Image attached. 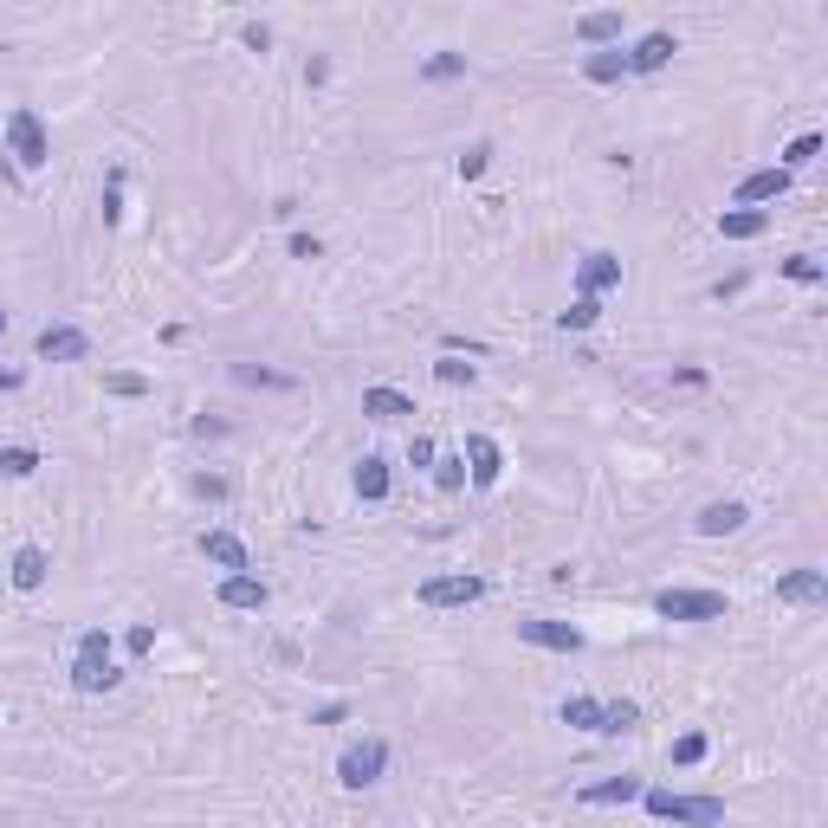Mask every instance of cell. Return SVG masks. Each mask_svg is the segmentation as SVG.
<instances>
[{
    "instance_id": "cell-41",
    "label": "cell",
    "mask_w": 828,
    "mask_h": 828,
    "mask_svg": "<svg viewBox=\"0 0 828 828\" xmlns=\"http://www.w3.org/2000/svg\"><path fill=\"white\" fill-rule=\"evenodd\" d=\"M0 330H7V311H0Z\"/></svg>"
},
{
    "instance_id": "cell-23",
    "label": "cell",
    "mask_w": 828,
    "mask_h": 828,
    "mask_svg": "<svg viewBox=\"0 0 828 828\" xmlns=\"http://www.w3.org/2000/svg\"><path fill=\"white\" fill-rule=\"evenodd\" d=\"M583 72L596 78V85H615V78H628V52H589Z\"/></svg>"
},
{
    "instance_id": "cell-24",
    "label": "cell",
    "mask_w": 828,
    "mask_h": 828,
    "mask_svg": "<svg viewBox=\"0 0 828 828\" xmlns=\"http://www.w3.org/2000/svg\"><path fill=\"white\" fill-rule=\"evenodd\" d=\"M576 33H583L589 46H602V39H621V13H583V20H576Z\"/></svg>"
},
{
    "instance_id": "cell-25",
    "label": "cell",
    "mask_w": 828,
    "mask_h": 828,
    "mask_svg": "<svg viewBox=\"0 0 828 828\" xmlns=\"http://www.w3.org/2000/svg\"><path fill=\"white\" fill-rule=\"evenodd\" d=\"M0 473H7V479H33L39 473V453L33 447H0Z\"/></svg>"
},
{
    "instance_id": "cell-11",
    "label": "cell",
    "mask_w": 828,
    "mask_h": 828,
    "mask_svg": "<svg viewBox=\"0 0 828 828\" xmlns=\"http://www.w3.org/2000/svg\"><path fill=\"white\" fill-rule=\"evenodd\" d=\"M744 518H751V512H744L738 499H712L693 524H699V537H731V531H744Z\"/></svg>"
},
{
    "instance_id": "cell-21",
    "label": "cell",
    "mask_w": 828,
    "mask_h": 828,
    "mask_svg": "<svg viewBox=\"0 0 828 828\" xmlns=\"http://www.w3.org/2000/svg\"><path fill=\"white\" fill-rule=\"evenodd\" d=\"M634 796H641V777H609V783H589L583 790V803H634Z\"/></svg>"
},
{
    "instance_id": "cell-19",
    "label": "cell",
    "mask_w": 828,
    "mask_h": 828,
    "mask_svg": "<svg viewBox=\"0 0 828 828\" xmlns=\"http://www.w3.org/2000/svg\"><path fill=\"white\" fill-rule=\"evenodd\" d=\"M363 414H376V421H408L414 402L402 389H363Z\"/></svg>"
},
{
    "instance_id": "cell-37",
    "label": "cell",
    "mask_w": 828,
    "mask_h": 828,
    "mask_svg": "<svg viewBox=\"0 0 828 828\" xmlns=\"http://www.w3.org/2000/svg\"><path fill=\"white\" fill-rule=\"evenodd\" d=\"M317 253H324V246H317L311 233H292V259H317Z\"/></svg>"
},
{
    "instance_id": "cell-28",
    "label": "cell",
    "mask_w": 828,
    "mask_h": 828,
    "mask_svg": "<svg viewBox=\"0 0 828 828\" xmlns=\"http://www.w3.org/2000/svg\"><path fill=\"white\" fill-rule=\"evenodd\" d=\"M816 156H822V136H816V130H809V136H796V143L783 149V162H790V169H803V162H816Z\"/></svg>"
},
{
    "instance_id": "cell-13",
    "label": "cell",
    "mask_w": 828,
    "mask_h": 828,
    "mask_svg": "<svg viewBox=\"0 0 828 828\" xmlns=\"http://www.w3.org/2000/svg\"><path fill=\"white\" fill-rule=\"evenodd\" d=\"M576 285H583V298L609 292V285H621V259H615V253H589L583 272H576Z\"/></svg>"
},
{
    "instance_id": "cell-18",
    "label": "cell",
    "mask_w": 828,
    "mask_h": 828,
    "mask_svg": "<svg viewBox=\"0 0 828 828\" xmlns=\"http://www.w3.org/2000/svg\"><path fill=\"white\" fill-rule=\"evenodd\" d=\"M764 227H770L764 207H731V214H719V233H725V240H757Z\"/></svg>"
},
{
    "instance_id": "cell-30",
    "label": "cell",
    "mask_w": 828,
    "mask_h": 828,
    "mask_svg": "<svg viewBox=\"0 0 828 828\" xmlns=\"http://www.w3.org/2000/svg\"><path fill=\"white\" fill-rule=\"evenodd\" d=\"M434 486L440 492H460L466 486V460H434Z\"/></svg>"
},
{
    "instance_id": "cell-3",
    "label": "cell",
    "mask_w": 828,
    "mask_h": 828,
    "mask_svg": "<svg viewBox=\"0 0 828 828\" xmlns=\"http://www.w3.org/2000/svg\"><path fill=\"white\" fill-rule=\"evenodd\" d=\"M7 156L20 162V169H39V162L52 156V149H46V123H39V110H7Z\"/></svg>"
},
{
    "instance_id": "cell-34",
    "label": "cell",
    "mask_w": 828,
    "mask_h": 828,
    "mask_svg": "<svg viewBox=\"0 0 828 828\" xmlns=\"http://www.w3.org/2000/svg\"><path fill=\"white\" fill-rule=\"evenodd\" d=\"M783 272H790V279H796V285H816V279H822V266H816V259H809V253H796V259H783Z\"/></svg>"
},
{
    "instance_id": "cell-17",
    "label": "cell",
    "mask_w": 828,
    "mask_h": 828,
    "mask_svg": "<svg viewBox=\"0 0 828 828\" xmlns=\"http://www.w3.org/2000/svg\"><path fill=\"white\" fill-rule=\"evenodd\" d=\"M46 570H52V557L39 544L13 550V589H39V583H46Z\"/></svg>"
},
{
    "instance_id": "cell-32",
    "label": "cell",
    "mask_w": 828,
    "mask_h": 828,
    "mask_svg": "<svg viewBox=\"0 0 828 828\" xmlns=\"http://www.w3.org/2000/svg\"><path fill=\"white\" fill-rule=\"evenodd\" d=\"M706 757V731H686L680 744H673V764H699Z\"/></svg>"
},
{
    "instance_id": "cell-10",
    "label": "cell",
    "mask_w": 828,
    "mask_h": 828,
    "mask_svg": "<svg viewBox=\"0 0 828 828\" xmlns=\"http://www.w3.org/2000/svg\"><path fill=\"white\" fill-rule=\"evenodd\" d=\"M466 460H473V486H499V473H505V453H499V440H486V434H466Z\"/></svg>"
},
{
    "instance_id": "cell-20",
    "label": "cell",
    "mask_w": 828,
    "mask_h": 828,
    "mask_svg": "<svg viewBox=\"0 0 828 828\" xmlns=\"http://www.w3.org/2000/svg\"><path fill=\"white\" fill-rule=\"evenodd\" d=\"M563 725H576V731H609V706H602V699H563Z\"/></svg>"
},
{
    "instance_id": "cell-12",
    "label": "cell",
    "mask_w": 828,
    "mask_h": 828,
    "mask_svg": "<svg viewBox=\"0 0 828 828\" xmlns=\"http://www.w3.org/2000/svg\"><path fill=\"white\" fill-rule=\"evenodd\" d=\"M201 550L220 563V570H233V576H246V570H253V557H246V544H240L233 531H207V537H201Z\"/></svg>"
},
{
    "instance_id": "cell-6",
    "label": "cell",
    "mask_w": 828,
    "mask_h": 828,
    "mask_svg": "<svg viewBox=\"0 0 828 828\" xmlns=\"http://www.w3.org/2000/svg\"><path fill=\"white\" fill-rule=\"evenodd\" d=\"M479 596H486L479 576H427V583H421L427 609H466V602H479Z\"/></svg>"
},
{
    "instance_id": "cell-38",
    "label": "cell",
    "mask_w": 828,
    "mask_h": 828,
    "mask_svg": "<svg viewBox=\"0 0 828 828\" xmlns=\"http://www.w3.org/2000/svg\"><path fill=\"white\" fill-rule=\"evenodd\" d=\"M408 460H414V466H434V440H421V434H414V447H408Z\"/></svg>"
},
{
    "instance_id": "cell-36",
    "label": "cell",
    "mask_w": 828,
    "mask_h": 828,
    "mask_svg": "<svg viewBox=\"0 0 828 828\" xmlns=\"http://www.w3.org/2000/svg\"><path fill=\"white\" fill-rule=\"evenodd\" d=\"M486 162H492V149H486V143H473V149L460 156V175L473 182V175H486Z\"/></svg>"
},
{
    "instance_id": "cell-14",
    "label": "cell",
    "mask_w": 828,
    "mask_h": 828,
    "mask_svg": "<svg viewBox=\"0 0 828 828\" xmlns=\"http://www.w3.org/2000/svg\"><path fill=\"white\" fill-rule=\"evenodd\" d=\"M822 596H828L822 570H790V576H777V602H822Z\"/></svg>"
},
{
    "instance_id": "cell-5",
    "label": "cell",
    "mask_w": 828,
    "mask_h": 828,
    "mask_svg": "<svg viewBox=\"0 0 828 828\" xmlns=\"http://www.w3.org/2000/svg\"><path fill=\"white\" fill-rule=\"evenodd\" d=\"M382 770H389V744H382V738H363V744H350V751L337 757V777L350 783V790L382 783Z\"/></svg>"
},
{
    "instance_id": "cell-8",
    "label": "cell",
    "mask_w": 828,
    "mask_h": 828,
    "mask_svg": "<svg viewBox=\"0 0 828 828\" xmlns=\"http://www.w3.org/2000/svg\"><path fill=\"white\" fill-rule=\"evenodd\" d=\"M518 641L550 647V654H576V647H583V634H576L570 621H518Z\"/></svg>"
},
{
    "instance_id": "cell-40",
    "label": "cell",
    "mask_w": 828,
    "mask_h": 828,
    "mask_svg": "<svg viewBox=\"0 0 828 828\" xmlns=\"http://www.w3.org/2000/svg\"><path fill=\"white\" fill-rule=\"evenodd\" d=\"M20 382H26L20 369H0V389H20Z\"/></svg>"
},
{
    "instance_id": "cell-9",
    "label": "cell",
    "mask_w": 828,
    "mask_h": 828,
    "mask_svg": "<svg viewBox=\"0 0 828 828\" xmlns=\"http://www.w3.org/2000/svg\"><path fill=\"white\" fill-rule=\"evenodd\" d=\"M790 195V169H757L738 182V207H757V201H783Z\"/></svg>"
},
{
    "instance_id": "cell-15",
    "label": "cell",
    "mask_w": 828,
    "mask_h": 828,
    "mask_svg": "<svg viewBox=\"0 0 828 828\" xmlns=\"http://www.w3.org/2000/svg\"><path fill=\"white\" fill-rule=\"evenodd\" d=\"M673 52H680V46H673V33H647L641 46L628 52V72H660V65L673 59Z\"/></svg>"
},
{
    "instance_id": "cell-33",
    "label": "cell",
    "mask_w": 828,
    "mask_h": 828,
    "mask_svg": "<svg viewBox=\"0 0 828 828\" xmlns=\"http://www.w3.org/2000/svg\"><path fill=\"white\" fill-rule=\"evenodd\" d=\"M634 719H641V706H634V699H615L609 706V738L615 731H634Z\"/></svg>"
},
{
    "instance_id": "cell-39",
    "label": "cell",
    "mask_w": 828,
    "mask_h": 828,
    "mask_svg": "<svg viewBox=\"0 0 828 828\" xmlns=\"http://www.w3.org/2000/svg\"><path fill=\"white\" fill-rule=\"evenodd\" d=\"M156 647V628H130V654H149Z\"/></svg>"
},
{
    "instance_id": "cell-35",
    "label": "cell",
    "mask_w": 828,
    "mask_h": 828,
    "mask_svg": "<svg viewBox=\"0 0 828 828\" xmlns=\"http://www.w3.org/2000/svg\"><path fill=\"white\" fill-rule=\"evenodd\" d=\"M104 389H110V395H143L149 382H143V376H130V369H110V376H104Z\"/></svg>"
},
{
    "instance_id": "cell-2",
    "label": "cell",
    "mask_w": 828,
    "mask_h": 828,
    "mask_svg": "<svg viewBox=\"0 0 828 828\" xmlns=\"http://www.w3.org/2000/svg\"><path fill=\"white\" fill-rule=\"evenodd\" d=\"M641 803L654 809L660 822H686V828H719L725 803L719 796H673V790H641Z\"/></svg>"
},
{
    "instance_id": "cell-27",
    "label": "cell",
    "mask_w": 828,
    "mask_h": 828,
    "mask_svg": "<svg viewBox=\"0 0 828 828\" xmlns=\"http://www.w3.org/2000/svg\"><path fill=\"white\" fill-rule=\"evenodd\" d=\"M460 72H466V59H460V52H434V59L421 65V78H427V85H447V78H460Z\"/></svg>"
},
{
    "instance_id": "cell-16",
    "label": "cell",
    "mask_w": 828,
    "mask_h": 828,
    "mask_svg": "<svg viewBox=\"0 0 828 828\" xmlns=\"http://www.w3.org/2000/svg\"><path fill=\"white\" fill-rule=\"evenodd\" d=\"M220 609H266V583L259 576H227L220 583Z\"/></svg>"
},
{
    "instance_id": "cell-4",
    "label": "cell",
    "mask_w": 828,
    "mask_h": 828,
    "mask_svg": "<svg viewBox=\"0 0 828 828\" xmlns=\"http://www.w3.org/2000/svg\"><path fill=\"white\" fill-rule=\"evenodd\" d=\"M654 609L667 621H719L725 615V596L719 589H660Z\"/></svg>"
},
{
    "instance_id": "cell-7",
    "label": "cell",
    "mask_w": 828,
    "mask_h": 828,
    "mask_svg": "<svg viewBox=\"0 0 828 828\" xmlns=\"http://www.w3.org/2000/svg\"><path fill=\"white\" fill-rule=\"evenodd\" d=\"M39 356H46V363H85L91 337H85V330H72V324H46V330H39Z\"/></svg>"
},
{
    "instance_id": "cell-26",
    "label": "cell",
    "mask_w": 828,
    "mask_h": 828,
    "mask_svg": "<svg viewBox=\"0 0 828 828\" xmlns=\"http://www.w3.org/2000/svg\"><path fill=\"white\" fill-rule=\"evenodd\" d=\"M233 382H246V389H292V376H279V369H253V363H233Z\"/></svg>"
},
{
    "instance_id": "cell-1",
    "label": "cell",
    "mask_w": 828,
    "mask_h": 828,
    "mask_svg": "<svg viewBox=\"0 0 828 828\" xmlns=\"http://www.w3.org/2000/svg\"><path fill=\"white\" fill-rule=\"evenodd\" d=\"M123 673L110 667V634L104 628H85L78 634V660H72V686L78 693H110Z\"/></svg>"
},
{
    "instance_id": "cell-31",
    "label": "cell",
    "mask_w": 828,
    "mask_h": 828,
    "mask_svg": "<svg viewBox=\"0 0 828 828\" xmlns=\"http://www.w3.org/2000/svg\"><path fill=\"white\" fill-rule=\"evenodd\" d=\"M434 376L447 382V389H460V382H473V363H460V356H440V363H434Z\"/></svg>"
},
{
    "instance_id": "cell-22",
    "label": "cell",
    "mask_w": 828,
    "mask_h": 828,
    "mask_svg": "<svg viewBox=\"0 0 828 828\" xmlns=\"http://www.w3.org/2000/svg\"><path fill=\"white\" fill-rule=\"evenodd\" d=\"M356 492H363L369 505H382V499H389V466H382L376 453H369V460L356 466Z\"/></svg>"
},
{
    "instance_id": "cell-29",
    "label": "cell",
    "mask_w": 828,
    "mask_h": 828,
    "mask_svg": "<svg viewBox=\"0 0 828 828\" xmlns=\"http://www.w3.org/2000/svg\"><path fill=\"white\" fill-rule=\"evenodd\" d=\"M596 317H602V305H596V298H576V305L563 311V330H589Z\"/></svg>"
}]
</instances>
